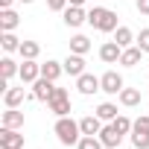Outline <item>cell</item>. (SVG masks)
<instances>
[{"mask_svg": "<svg viewBox=\"0 0 149 149\" xmlns=\"http://www.w3.org/2000/svg\"><path fill=\"white\" fill-rule=\"evenodd\" d=\"M47 108H50L56 117H67V114H70V97H67V91H64V88H56L53 97L47 100Z\"/></svg>", "mask_w": 149, "mask_h": 149, "instance_id": "obj_3", "label": "cell"}, {"mask_svg": "<svg viewBox=\"0 0 149 149\" xmlns=\"http://www.w3.org/2000/svg\"><path fill=\"white\" fill-rule=\"evenodd\" d=\"M76 149H102V140H100V134H82Z\"/></svg>", "mask_w": 149, "mask_h": 149, "instance_id": "obj_26", "label": "cell"}, {"mask_svg": "<svg viewBox=\"0 0 149 149\" xmlns=\"http://www.w3.org/2000/svg\"><path fill=\"white\" fill-rule=\"evenodd\" d=\"M61 64H64V73H70V76H82L85 73V56H79V53H70Z\"/></svg>", "mask_w": 149, "mask_h": 149, "instance_id": "obj_10", "label": "cell"}, {"mask_svg": "<svg viewBox=\"0 0 149 149\" xmlns=\"http://www.w3.org/2000/svg\"><path fill=\"white\" fill-rule=\"evenodd\" d=\"M114 41H117V44L126 50V47H132L134 35H132V29H129V26H117V29H114Z\"/></svg>", "mask_w": 149, "mask_h": 149, "instance_id": "obj_22", "label": "cell"}, {"mask_svg": "<svg viewBox=\"0 0 149 149\" xmlns=\"http://www.w3.org/2000/svg\"><path fill=\"white\" fill-rule=\"evenodd\" d=\"M53 132H56V137H58L61 146H76V143L82 140V129H79V123L70 120V117H58Z\"/></svg>", "mask_w": 149, "mask_h": 149, "instance_id": "obj_1", "label": "cell"}, {"mask_svg": "<svg viewBox=\"0 0 149 149\" xmlns=\"http://www.w3.org/2000/svg\"><path fill=\"white\" fill-rule=\"evenodd\" d=\"M85 3V0H70V6H82Z\"/></svg>", "mask_w": 149, "mask_h": 149, "instance_id": "obj_34", "label": "cell"}, {"mask_svg": "<svg viewBox=\"0 0 149 149\" xmlns=\"http://www.w3.org/2000/svg\"><path fill=\"white\" fill-rule=\"evenodd\" d=\"M18 24H21V18H18L15 9H3V12H0V29H3V32H15Z\"/></svg>", "mask_w": 149, "mask_h": 149, "instance_id": "obj_13", "label": "cell"}, {"mask_svg": "<svg viewBox=\"0 0 149 149\" xmlns=\"http://www.w3.org/2000/svg\"><path fill=\"white\" fill-rule=\"evenodd\" d=\"M132 143H134V149H149V134L146 132H132Z\"/></svg>", "mask_w": 149, "mask_h": 149, "instance_id": "obj_28", "label": "cell"}, {"mask_svg": "<svg viewBox=\"0 0 149 149\" xmlns=\"http://www.w3.org/2000/svg\"><path fill=\"white\" fill-rule=\"evenodd\" d=\"M3 102H6V108H18V105L24 102V88H6Z\"/></svg>", "mask_w": 149, "mask_h": 149, "instance_id": "obj_19", "label": "cell"}, {"mask_svg": "<svg viewBox=\"0 0 149 149\" xmlns=\"http://www.w3.org/2000/svg\"><path fill=\"white\" fill-rule=\"evenodd\" d=\"M21 3H32V0H21Z\"/></svg>", "mask_w": 149, "mask_h": 149, "instance_id": "obj_35", "label": "cell"}, {"mask_svg": "<svg viewBox=\"0 0 149 149\" xmlns=\"http://www.w3.org/2000/svg\"><path fill=\"white\" fill-rule=\"evenodd\" d=\"M61 73H64V64H61V61L47 58V64H41V76H44V79H50V82H56Z\"/></svg>", "mask_w": 149, "mask_h": 149, "instance_id": "obj_15", "label": "cell"}, {"mask_svg": "<svg viewBox=\"0 0 149 149\" xmlns=\"http://www.w3.org/2000/svg\"><path fill=\"white\" fill-rule=\"evenodd\" d=\"M12 3L15 0H0V9H12Z\"/></svg>", "mask_w": 149, "mask_h": 149, "instance_id": "obj_33", "label": "cell"}, {"mask_svg": "<svg viewBox=\"0 0 149 149\" xmlns=\"http://www.w3.org/2000/svg\"><path fill=\"white\" fill-rule=\"evenodd\" d=\"M79 129H82V134H100L102 132V120L97 114H88V117L79 120Z\"/></svg>", "mask_w": 149, "mask_h": 149, "instance_id": "obj_14", "label": "cell"}, {"mask_svg": "<svg viewBox=\"0 0 149 149\" xmlns=\"http://www.w3.org/2000/svg\"><path fill=\"white\" fill-rule=\"evenodd\" d=\"M53 91H56V82H50V79L41 76V79L32 82V94H29V100H50Z\"/></svg>", "mask_w": 149, "mask_h": 149, "instance_id": "obj_8", "label": "cell"}, {"mask_svg": "<svg viewBox=\"0 0 149 149\" xmlns=\"http://www.w3.org/2000/svg\"><path fill=\"white\" fill-rule=\"evenodd\" d=\"M137 12L140 15H149V0H137Z\"/></svg>", "mask_w": 149, "mask_h": 149, "instance_id": "obj_32", "label": "cell"}, {"mask_svg": "<svg viewBox=\"0 0 149 149\" xmlns=\"http://www.w3.org/2000/svg\"><path fill=\"white\" fill-rule=\"evenodd\" d=\"M132 132H146L149 134V117H137L134 126H132Z\"/></svg>", "mask_w": 149, "mask_h": 149, "instance_id": "obj_30", "label": "cell"}, {"mask_svg": "<svg viewBox=\"0 0 149 149\" xmlns=\"http://www.w3.org/2000/svg\"><path fill=\"white\" fill-rule=\"evenodd\" d=\"M76 88H79L82 97H91V94L102 91V82L94 76V73H82V76H76Z\"/></svg>", "mask_w": 149, "mask_h": 149, "instance_id": "obj_6", "label": "cell"}, {"mask_svg": "<svg viewBox=\"0 0 149 149\" xmlns=\"http://www.w3.org/2000/svg\"><path fill=\"white\" fill-rule=\"evenodd\" d=\"M85 21H88V12H85L82 6H67V9H64V24H67V26L76 29V26H82Z\"/></svg>", "mask_w": 149, "mask_h": 149, "instance_id": "obj_12", "label": "cell"}, {"mask_svg": "<svg viewBox=\"0 0 149 149\" xmlns=\"http://www.w3.org/2000/svg\"><path fill=\"white\" fill-rule=\"evenodd\" d=\"M67 3H70V0H47V9L50 12H64Z\"/></svg>", "mask_w": 149, "mask_h": 149, "instance_id": "obj_29", "label": "cell"}, {"mask_svg": "<svg viewBox=\"0 0 149 149\" xmlns=\"http://www.w3.org/2000/svg\"><path fill=\"white\" fill-rule=\"evenodd\" d=\"M120 56H123V47H120L117 41H105V44L100 47V58H102L105 64H114V61H120Z\"/></svg>", "mask_w": 149, "mask_h": 149, "instance_id": "obj_11", "label": "cell"}, {"mask_svg": "<svg viewBox=\"0 0 149 149\" xmlns=\"http://www.w3.org/2000/svg\"><path fill=\"white\" fill-rule=\"evenodd\" d=\"M100 82H102V91H105V94H111V97H120V91L126 88V85H123V76H120L117 70L102 73V76H100Z\"/></svg>", "mask_w": 149, "mask_h": 149, "instance_id": "obj_4", "label": "cell"}, {"mask_svg": "<svg viewBox=\"0 0 149 149\" xmlns=\"http://www.w3.org/2000/svg\"><path fill=\"white\" fill-rule=\"evenodd\" d=\"M140 56H143V50H140V47H126L117 64H123V67H134V64L140 61Z\"/></svg>", "mask_w": 149, "mask_h": 149, "instance_id": "obj_16", "label": "cell"}, {"mask_svg": "<svg viewBox=\"0 0 149 149\" xmlns=\"http://www.w3.org/2000/svg\"><path fill=\"white\" fill-rule=\"evenodd\" d=\"M3 126L6 129H24V111H18V108L3 111Z\"/></svg>", "mask_w": 149, "mask_h": 149, "instance_id": "obj_17", "label": "cell"}, {"mask_svg": "<svg viewBox=\"0 0 149 149\" xmlns=\"http://www.w3.org/2000/svg\"><path fill=\"white\" fill-rule=\"evenodd\" d=\"M114 126H117V132H123V134H129L132 132V126H134V120H129L126 114H117V120H111Z\"/></svg>", "mask_w": 149, "mask_h": 149, "instance_id": "obj_27", "label": "cell"}, {"mask_svg": "<svg viewBox=\"0 0 149 149\" xmlns=\"http://www.w3.org/2000/svg\"><path fill=\"white\" fill-rule=\"evenodd\" d=\"M24 58H38V53H41V44L38 41H21V50H18Z\"/></svg>", "mask_w": 149, "mask_h": 149, "instance_id": "obj_24", "label": "cell"}, {"mask_svg": "<svg viewBox=\"0 0 149 149\" xmlns=\"http://www.w3.org/2000/svg\"><path fill=\"white\" fill-rule=\"evenodd\" d=\"M18 76H21V82H24V85H32L35 79H41V64H35V58H24Z\"/></svg>", "mask_w": 149, "mask_h": 149, "instance_id": "obj_7", "label": "cell"}, {"mask_svg": "<svg viewBox=\"0 0 149 149\" xmlns=\"http://www.w3.org/2000/svg\"><path fill=\"white\" fill-rule=\"evenodd\" d=\"M120 102H123L126 108L140 105V91H137V88H123V91H120Z\"/></svg>", "mask_w": 149, "mask_h": 149, "instance_id": "obj_20", "label": "cell"}, {"mask_svg": "<svg viewBox=\"0 0 149 149\" xmlns=\"http://www.w3.org/2000/svg\"><path fill=\"white\" fill-rule=\"evenodd\" d=\"M88 24H91L94 29H100V32H114V29H117V12L102 9V6H94V9L88 12Z\"/></svg>", "mask_w": 149, "mask_h": 149, "instance_id": "obj_2", "label": "cell"}, {"mask_svg": "<svg viewBox=\"0 0 149 149\" xmlns=\"http://www.w3.org/2000/svg\"><path fill=\"white\" fill-rule=\"evenodd\" d=\"M0 47H3L6 53H15V50H21V38L15 32H3L0 35Z\"/></svg>", "mask_w": 149, "mask_h": 149, "instance_id": "obj_21", "label": "cell"}, {"mask_svg": "<svg viewBox=\"0 0 149 149\" xmlns=\"http://www.w3.org/2000/svg\"><path fill=\"white\" fill-rule=\"evenodd\" d=\"M97 117L100 120H117V105L114 102H102V105H97Z\"/></svg>", "mask_w": 149, "mask_h": 149, "instance_id": "obj_25", "label": "cell"}, {"mask_svg": "<svg viewBox=\"0 0 149 149\" xmlns=\"http://www.w3.org/2000/svg\"><path fill=\"white\" fill-rule=\"evenodd\" d=\"M137 47H140L143 53H149V29H140V35H137Z\"/></svg>", "mask_w": 149, "mask_h": 149, "instance_id": "obj_31", "label": "cell"}, {"mask_svg": "<svg viewBox=\"0 0 149 149\" xmlns=\"http://www.w3.org/2000/svg\"><path fill=\"white\" fill-rule=\"evenodd\" d=\"M100 140H102V146L117 149V146H120V140H123V132H117V126H114V123H108V126H102Z\"/></svg>", "mask_w": 149, "mask_h": 149, "instance_id": "obj_9", "label": "cell"}, {"mask_svg": "<svg viewBox=\"0 0 149 149\" xmlns=\"http://www.w3.org/2000/svg\"><path fill=\"white\" fill-rule=\"evenodd\" d=\"M0 149H24V134L18 129H0Z\"/></svg>", "mask_w": 149, "mask_h": 149, "instance_id": "obj_5", "label": "cell"}, {"mask_svg": "<svg viewBox=\"0 0 149 149\" xmlns=\"http://www.w3.org/2000/svg\"><path fill=\"white\" fill-rule=\"evenodd\" d=\"M91 50V41L85 38V35H73L70 38V53H79V56H85Z\"/></svg>", "mask_w": 149, "mask_h": 149, "instance_id": "obj_23", "label": "cell"}, {"mask_svg": "<svg viewBox=\"0 0 149 149\" xmlns=\"http://www.w3.org/2000/svg\"><path fill=\"white\" fill-rule=\"evenodd\" d=\"M18 73H21V67H18V61H12L9 56H3V58H0V76H3L6 82H9L12 76H18Z\"/></svg>", "mask_w": 149, "mask_h": 149, "instance_id": "obj_18", "label": "cell"}]
</instances>
